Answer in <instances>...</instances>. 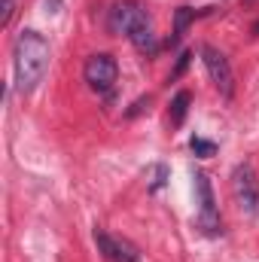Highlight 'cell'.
<instances>
[{"mask_svg": "<svg viewBox=\"0 0 259 262\" xmlns=\"http://www.w3.org/2000/svg\"><path fill=\"white\" fill-rule=\"evenodd\" d=\"M49 58H52V49H49V40L34 31V28H25L18 37H15V46H12V82L21 95H31L46 70H49Z\"/></svg>", "mask_w": 259, "mask_h": 262, "instance_id": "obj_1", "label": "cell"}, {"mask_svg": "<svg viewBox=\"0 0 259 262\" xmlns=\"http://www.w3.org/2000/svg\"><path fill=\"white\" fill-rule=\"evenodd\" d=\"M110 31L113 34H125L131 40L134 49L153 55L156 52V28H153V18L146 12L143 3L137 0H119L113 9H110Z\"/></svg>", "mask_w": 259, "mask_h": 262, "instance_id": "obj_2", "label": "cell"}, {"mask_svg": "<svg viewBox=\"0 0 259 262\" xmlns=\"http://www.w3.org/2000/svg\"><path fill=\"white\" fill-rule=\"evenodd\" d=\"M192 180H195V195H198V226L204 229V235L217 238V235H223V220L217 213L213 186H210V180H207L204 171H195Z\"/></svg>", "mask_w": 259, "mask_h": 262, "instance_id": "obj_3", "label": "cell"}, {"mask_svg": "<svg viewBox=\"0 0 259 262\" xmlns=\"http://www.w3.org/2000/svg\"><path fill=\"white\" fill-rule=\"evenodd\" d=\"M232 192H235L238 207L247 216H256L259 213V180H256L253 165H247V162L235 165V171H232Z\"/></svg>", "mask_w": 259, "mask_h": 262, "instance_id": "obj_4", "label": "cell"}, {"mask_svg": "<svg viewBox=\"0 0 259 262\" xmlns=\"http://www.w3.org/2000/svg\"><path fill=\"white\" fill-rule=\"evenodd\" d=\"M82 76H85V82H89L92 92L107 95V92L116 85V79H119V64H116L113 55L98 52V55H89V61L82 67Z\"/></svg>", "mask_w": 259, "mask_h": 262, "instance_id": "obj_5", "label": "cell"}, {"mask_svg": "<svg viewBox=\"0 0 259 262\" xmlns=\"http://www.w3.org/2000/svg\"><path fill=\"white\" fill-rule=\"evenodd\" d=\"M201 61H204V70H207L210 82L217 85V92L229 101L235 95V73H232L229 58L220 49H213V46H201Z\"/></svg>", "mask_w": 259, "mask_h": 262, "instance_id": "obj_6", "label": "cell"}, {"mask_svg": "<svg viewBox=\"0 0 259 262\" xmlns=\"http://www.w3.org/2000/svg\"><path fill=\"white\" fill-rule=\"evenodd\" d=\"M95 244H98L101 256L107 262H140V253H137V247H134L131 241L113 238V235H107L104 229H95Z\"/></svg>", "mask_w": 259, "mask_h": 262, "instance_id": "obj_7", "label": "cell"}, {"mask_svg": "<svg viewBox=\"0 0 259 262\" xmlns=\"http://www.w3.org/2000/svg\"><path fill=\"white\" fill-rule=\"evenodd\" d=\"M189 104H192V95H189V92H177V95H174V101H171V113H168L174 128L183 125V119H186V113H189Z\"/></svg>", "mask_w": 259, "mask_h": 262, "instance_id": "obj_8", "label": "cell"}, {"mask_svg": "<svg viewBox=\"0 0 259 262\" xmlns=\"http://www.w3.org/2000/svg\"><path fill=\"white\" fill-rule=\"evenodd\" d=\"M195 21V9L189 6H180L177 12H174V34H171V46H177L180 40H183V34H186V28Z\"/></svg>", "mask_w": 259, "mask_h": 262, "instance_id": "obj_9", "label": "cell"}, {"mask_svg": "<svg viewBox=\"0 0 259 262\" xmlns=\"http://www.w3.org/2000/svg\"><path fill=\"white\" fill-rule=\"evenodd\" d=\"M189 149H192L198 159H210V156L217 152V143H213V140H204V137H192V140H189Z\"/></svg>", "mask_w": 259, "mask_h": 262, "instance_id": "obj_10", "label": "cell"}, {"mask_svg": "<svg viewBox=\"0 0 259 262\" xmlns=\"http://www.w3.org/2000/svg\"><path fill=\"white\" fill-rule=\"evenodd\" d=\"M189 58H192L189 52H180V58H177V67L171 70V76H168V82H177V79H180V76L186 73V67H189Z\"/></svg>", "mask_w": 259, "mask_h": 262, "instance_id": "obj_11", "label": "cell"}, {"mask_svg": "<svg viewBox=\"0 0 259 262\" xmlns=\"http://www.w3.org/2000/svg\"><path fill=\"white\" fill-rule=\"evenodd\" d=\"M12 12H15V0H0V28H9Z\"/></svg>", "mask_w": 259, "mask_h": 262, "instance_id": "obj_12", "label": "cell"}, {"mask_svg": "<svg viewBox=\"0 0 259 262\" xmlns=\"http://www.w3.org/2000/svg\"><path fill=\"white\" fill-rule=\"evenodd\" d=\"M165 180H168V168H165V165H156V180H153L149 192H159V189L165 186Z\"/></svg>", "mask_w": 259, "mask_h": 262, "instance_id": "obj_13", "label": "cell"}]
</instances>
